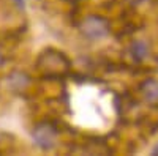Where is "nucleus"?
Instances as JSON below:
<instances>
[{"label": "nucleus", "mask_w": 158, "mask_h": 156, "mask_svg": "<svg viewBox=\"0 0 158 156\" xmlns=\"http://www.w3.org/2000/svg\"><path fill=\"white\" fill-rule=\"evenodd\" d=\"M36 68L48 79H60L65 77L71 70V62L68 57L56 49H46L36 60Z\"/></svg>", "instance_id": "f257e3e1"}, {"label": "nucleus", "mask_w": 158, "mask_h": 156, "mask_svg": "<svg viewBox=\"0 0 158 156\" xmlns=\"http://www.w3.org/2000/svg\"><path fill=\"white\" fill-rule=\"evenodd\" d=\"M79 32L89 41H100L111 33V24L103 16L90 14L81 21V24H79Z\"/></svg>", "instance_id": "f03ea898"}, {"label": "nucleus", "mask_w": 158, "mask_h": 156, "mask_svg": "<svg viewBox=\"0 0 158 156\" xmlns=\"http://www.w3.org/2000/svg\"><path fill=\"white\" fill-rule=\"evenodd\" d=\"M35 144L41 150H52L57 145L59 139V126L54 122H41L32 131Z\"/></svg>", "instance_id": "7ed1b4c3"}, {"label": "nucleus", "mask_w": 158, "mask_h": 156, "mask_svg": "<svg viewBox=\"0 0 158 156\" xmlns=\"http://www.w3.org/2000/svg\"><path fill=\"white\" fill-rule=\"evenodd\" d=\"M130 54L135 62H142L149 57V44L144 40H136L130 44Z\"/></svg>", "instance_id": "20e7f679"}, {"label": "nucleus", "mask_w": 158, "mask_h": 156, "mask_svg": "<svg viewBox=\"0 0 158 156\" xmlns=\"http://www.w3.org/2000/svg\"><path fill=\"white\" fill-rule=\"evenodd\" d=\"M141 93L147 102L158 104V82L153 79H147L141 85Z\"/></svg>", "instance_id": "39448f33"}, {"label": "nucleus", "mask_w": 158, "mask_h": 156, "mask_svg": "<svg viewBox=\"0 0 158 156\" xmlns=\"http://www.w3.org/2000/svg\"><path fill=\"white\" fill-rule=\"evenodd\" d=\"M3 65H5V57H3L2 52H0V68H3Z\"/></svg>", "instance_id": "423d86ee"}, {"label": "nucleus", "mask_w": 158, "mask_h": 156, "mask_svg": "<svg viewBox=\"0 0 158 156\" xmlns=\"http://www.w3.org/2000/svg\"><path fill=\"white\" fill-rule=\"evenodd\" d=\"M15 2H16V5H18L19 8H24V5H25L24 0H15Z\"/></svg>", "instance_id": "0eeeda50"}, {"label": "nucleus", "mask_w": 158, "mask_h": 156, "mask_svg": "<svg viewBox=\"0 0 158 156\" xmlns=\"http://www.w3.org/2000/svg\"><path fill=\"white\" fill-rule=\"evenodd\" d=\"M128 2H130L131 5H138V3H141V2H144V0H128Z\"/></svg>", "instance_id": "6e6552de"}, {"label": "nucleus", "mask_w": 158, "mask_h": 156, "mask_svg": "<svg viewBox=\"0 0 158 156\" xmlns=\"http://www.w3.org/2000/svg\"><path fill=\"white\" fill-rule=\"evenodd\" d=\"M152 154H158V145H156V147L152 150Z\"/></svg>", "instance_id": "1a4fd4ad"}]
</instances>
